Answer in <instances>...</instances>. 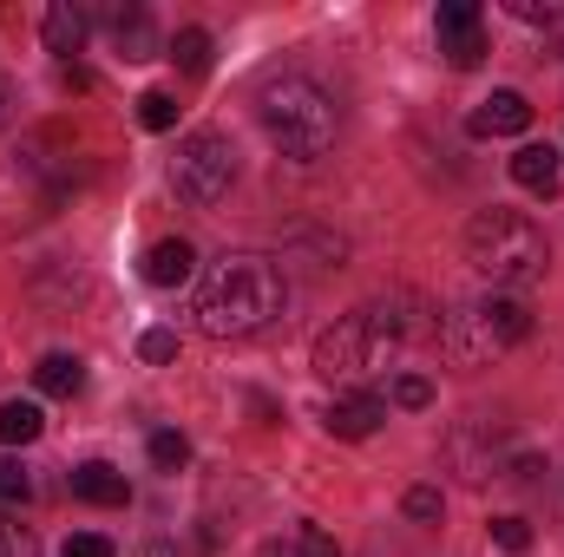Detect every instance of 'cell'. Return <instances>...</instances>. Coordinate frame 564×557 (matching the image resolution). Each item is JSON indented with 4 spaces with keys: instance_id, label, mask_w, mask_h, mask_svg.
Returning <instances> with one entry per match:
<instances>
[{
    "instance_id": "19",
    "label": "cell",
    "mask_w": 564,
    "mask_h": 557,
    "mask_svg": "<svg viewBox=\"0 0 564 557\" xmlns=\"http://www.w3.org/2000/svg\"><path fill=\"white\" fill-rule=\"evenodd\" d=\"M184 459H191V439L184 433H151V466L158 472H177Z\"/></svg>"
},
{
    "instance_id": "13",
    "label": "cell",
    "mask_w": 564,
    "mask_h": 557,
    "mask_svg": "<svg viewBox=\"0 0 564 557\" xmlns=\"http://www.w3.org/2000/svg\"><path fill=\"white\" fill-rule=\"evenodd\" d=\"M33 387L53 394V401H73V394H86V361H79V354H40Z\"/></svg>"
},
{
    "instance_id": "11",
    "label": "cell",
    "mask_w": 564,
    "mask_h": 557,
    "mask_svg": "<svg viewBox=\"0 0 564 557\" xmlns=\"http://www.w3.org/2000/svg\"><path fill=\"white\" fill-rule=\"evenodd\" d=\"M512 177H519V190H532V197H552L564 177V157L552 144H519V157H512Z\"/></svg>"
},
{
    "instance_id": "3",
    "label": "cell",
    "mask_w": 564,
    "mask_h": 557,
    "mask_svg": "<svg viewBox=\"0 0 564 557\" xmlns=\"http://www.w3.org/2000/svg\"><path fill=\"white\" fill-rule=\"evenodd\" d=\"M257 119H263V132L276 144L282 157H295V164H315V157H328V144H335V99L315 86V79H302V73H282L270 79L263 92H257Z\"/></svg>"
},
{
    "instance_id": "16",
    "label": "cell",
    "mask_w": 564,
    "mask_h": 557,
    "mask_svg": "<svg viewBox=\"0 0 564 557\" xmlns=\"http://www.w3.org/2000/svg\"><path fill=\"white\" fill-rule=\"evenodd\" d=\"M263 557H341V545H335L328 532H315V525H302V532H289L282 545H270Z\"/></svg>"
},
{
    "instance_id": "25",
    "label": "cell",
    "mask_w": 564,
    "mask_h": 557,
    "mask_svg": "<svg viewBox=\"0 0 564 557\" xmlns=\"http://www.w3.org/2000/svg\"><path fill=\"white\" fill-rule=\"evenodd\" d=\"M139 354H144V361H177V335H171V328H144Z\"/></svg>"
},
{
    "instance_id": "4",
    "label": "cell",
    "mask_w": 564,
    "mask_h": 557,
    "mask_svg": "<svg viewBox=\"0 0 564 557\" xmlns=\"http://www.w3.org/2000/svg\"><path fill=\"white\" fill-rule=\"evenodd\" d=\"M532 335V308L519 295H479V302H459L440 328V348L453 368H486L499 354H512L519 341Z\"/></svg>"
},
{
    "instance_id": "12",
    "label": "cell",
    "mask_w": 564,
    "mask_h": 557,
    "mask_svg": "<svg viewBox=\"0 0 564 557\" xmlns=\"http://www.w3.org/2000/svg\"><path fill=\"white\" fill-rule=\"evenodd\" d=\"M197 270V250L184 243V237H164V243H151V256H144V282L151 288H177V282H191Z\"/></svg>"
},
{
    "instance_id": "5",
    "label": "cell",
    "mask_w": 564,
    "mask_h": 557,
    "mask_svg": "<svg viewBox=\"0 0 564 557\" xmlns=\"http://www.w3.org/2000/svg\"><path fill=\"white\" fill-rule=\"evenodd\" d=\"M466 263L486 282H532L545 276V230L525 210H479L466 223Z\"/></svg>"
},
{
    "instance_id": "26",
    "label": "cell",
    "mask_w": 564,
    "mask_h": 557,
    "mask_svg": "<svg viewBox=\"0 0 564 557\" xmlns=\"http://www.w3.org/2000/svg\"><path fill=\"white\" fill-rule=\"evenodd\" d=\"M66 557H119V551H112V538H99V532H79V538H66Z\"/></svg>"
},
{
    "instance_id": "21",
    "label": "cell",
    "mask_w": 564,
    "mask_h": 557,
    "mask_svg": "<svg viewBox=\"0 0 564 557\" xmlns=\"http://www.w3.org/2000/svg\"><path fill=\"white\" fill-rule=\"evenodd\" d=\"M492 545H499V551H532V525H525V518H492Z\"/></svg>"
},
{
    "instance_id": "14",
    "label": "cell",
    "mask_w": 564,
    "mask_h": 557,
    "mask_svg": "<svg viewBox=\"0 0 564 557\" xmlns=\"http://www.w3.org/2000/svg\"><path fill=\"white\" fill-rule=\"evenodd\" d=\"M86 46V13L79 7H46V53H79Z\"/></svg>"
},
{
    "instance_id": "22",
    "label": "cell",
    "mask_w": 564,
    "mask_h": 557,
    "mask_svg": "<svg viewBox=\"0 0 564 557\" xmlns=\"http://www.w3.org/2000/svg\"><path fill=\"white\" fill-rule=\"evenodd\" d=\"M394 401H401L408 414H421V407H433V381H426V374H401V381H394Z\"/></svg>"
},
{
    "instance_id": "17",
    "label": "cell",
    "mask_w": 564,
    "mask_h": 557,
    "mask_svg": "<svg viewBox=\"0 0 564 557\" xmlns=\"http://www.w3.org/2000/svg\"><path fill=\"white\" fill-rule=\"evenodd\" d=\"M171 59H177L184 73H210V33H204V26H184V33L171 40Z\"/></svg>"
},
{
    "instance_id": "18",
    "label": "cell",
    "mask_w": 564,
    "mask_h": 557,
    "mask_svg": "<svg viewBox=\"0 0 564 557\" xmlns=\"http://www.w3.org/2000/svg\"><path fill=\"white\" fill-rule=\"evenodd\" d=\"M139 125L144 132H171V125H177V99H171V92H144L139 99Z\"/></svg>"
},
{
    "instance_id": "27",
    "label": "cell",
    "mask_w": 564,
    "mask_h": 557,
    "mask_svg": "<svg viewBox=\"0 0 564 557\" xmlns=\"http://www.w3.org/2000/svg\"><path fill=\"white\" fill-rule=\"evenodd\" d=\"M7 112H13V86L0 79V125H7Z\"/></svg>"
},
{
    "instance_id": "20",
    "label": "cell",
    "mask_w": 564,
    "mask_h": 557,
    "mask_svg": "<svg viewBox=\"0 0 564 557\" xmlns=\"http://www.w3.org/2000/svg\"><path fill=\"white\" fill-rule=\"evenodd\" d=\"M0 557H40V538L20 518H7V512H0Z\"/></svg>"
},
{
    "instance_id": "8",
    "label": "cell",
    "mask_w": 564,
    "mask_h": 557,
    "mask_svg": "<svg viewBox=\"0 0 564 557\" xmlns=\"http://www.w3.org/2000/svg\"><path fill=\"white\" fill-rule=\"evenodd\" d=\"M525 125H532V99H525V92H492V99H479L473 119H466L473 139H519Z\"/></svg>"
},
{
    "instance_id": "24",
    "label": "cell",
    "mask_w": 564,
    "mask_h": 557,
    "mask_svg": "<svg viewBox=\"0 0 564 557\" xmlns=\"http://www.w3.org/2000/svg\"><path fill=\"white\" fill-rule=\"evenodd\" d=\"M33 492V479L20 472V459H0V505H20Z\"/></svg>"
},
{
    "instance_id": "28",
    "label": "cell",
    "mask_w": 564,
    "mask_h": 557,
    "mask_svg": "<svg viewBox=\"0 0 564 557\" xmlns=\"http://www.w3.org/2000/svg\"><path fill=\"white\" fill-rule=\"evenodd\" d=\"M144 557H177V545H144Z\"/></svg>"
},
{
    "instance_id": "1",
    "label": "cell",
    "mask_w": 564,
    "mask_h": 557,
    "mask_svg": "<svg viewBox=\"0 0 564 557\" xmlns=\"http://www.w3.org/2000/svg\"><path fill=\"white\" fill-rule=\"evenodd\" d=\"M282 308H289V282L270 256H224L210 263V276L197 288V328L217 341L263 335Z\"/></svg>"
},
{
    "instance_id": "7",
    "label": "cell",
    "mask_w": 564,
    "mask_h": 557,
    "mask_svg": "<svg viewBox=\"0 0 564 557\" xmlns=\"http://www.w3.org/2000/svg\"><path fill=\"white\" fill-rule=\"evenodd\" d=\"M433 33H440V53H446V66L473 73V66L486 59V20H479V7H473V0H440V13H433Z\"/></svg>"
},
{
    "instance_id": "23",
    "label": "cell",
    "mask_w": 564,
    "mask_h": 557,
    "mask_svg": "<svg viewBox=\"0 0 564 557\" xmlns=\"http://www.w3.org/2000/svg\"><path fill=\"white\" fill-rule=\"evenodd\" d=\"M401 512L421 518V525H433V518H440V485H414V492L401 499Z\"/></svg>"
},
{
    "instance_id": "15",
    "label": "cell",
    "mask_w": 564,
    "mask_h": 557,
    "mask_svg": "<svg viewBox=\"0 0 564 557\" xmlns=\"http://www.w3.org/2000/svg\"><path fill=\"white\" fill-rule=\"evenodd\" d=\"M40 426H46V419H40V407H33V401H0V439H7V446L40 439Z\"/></svg>"
},
{
    "instance_id": "9",
    "label": "cell",
    "mask_w": 564,
    "mask_h": 557,
    "mask_svg": "<svg viewBox=\"0 0 564 557\" xmlns=\"http://www.w3.org/2000/svg\"><path fill=\"white\" fill-rule=\"evenodd\" d=\"M381 419H388V401H381V394H348V401H335V407L322 414V426H328L335 439H368Z\"/></svg>"
},
{
    "instance_id": "10",
    "label": "cell",
    "mask_w": 564,
    "mask_h": 557,
    "mask_svg": "<svg viewBox=\"0 0 564 557\" xmlns=\"http://www.w3.org/2000/svg\"><path fill=\"white\" fill-rule=\"evenodd\" d=\"M73 499H86V505H126V499H132V485H126V472H119V466L86 459V466H73Z\"/></svg>"
},
{
    "instance_id": "2",
    "label": "cell",
    "mask_w": 564,
    "mask_h": 557,
    "mask_svg": "<svg viewBox=\"0 0 564 557\" xmlns=\"http://www.w3.org/2000/svg\"><path fill=\"white\" fill-rule=\"evenodd\" d=\"M408 308H414V295H394V302H368V308L341 315L335 328H322V335H315V374H322V381H368L401 341L440 335L433 321H414Z\"/></svg>"
},
{
    "instance_id": "6",
    "label": "cell",
    "mask_w": 564,
    "mask_h": 557,
    "mask_svg": "<svg viewBox=\"0 0 564 557\" xmlns=\"http://www.w3.org/2000/svg\"><path fill=\"white\" fill-rule=\"evenodd\" d=\"M237 184V144L224 132H191L177 139V157H171V190L191 204V210H210L224 204Z\"/></svg>"
}]
</instances>
